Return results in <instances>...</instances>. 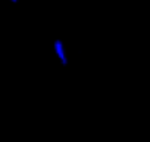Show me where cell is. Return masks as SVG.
<instances>
[{"instance_id": "6da1fadb", "label": "cell", "mask_w": 150, "mask_h": 142, "mask_svg": "<svg viewBox=\"0 0 150 142\" xmlns=\"http://www.w3.org/2000/svg\"><path fill=\"white\" fill-rule=\"evenodd\" d=\"M54 50H56V55L59 56V59H60V62L63 64V65H66V55H65V52H63V44H62V42L59 40V39H56L54 40Z\"/></svg>"}, {"instance_id": "7a4b0ae2", "label": "cell", "mask_w": 150, "mask_h": 142, "mask_svg": "<svg viewBox=\"0 0 150 142\" xmlns=\"http://www.w3.org/2000/svg\"><path fill=\"white\" fill-rule=\"evenodd\" d=\"M12 2H13V3H16V2H18V0H12Z\"/></svg>"}]
</instances>
